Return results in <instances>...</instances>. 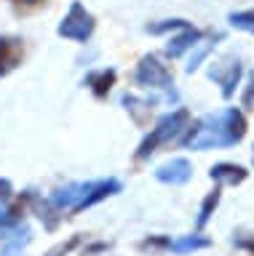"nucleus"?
<instances>
[{
	"instance_id": "nucleus-1",
	"label": "nucleus",
	"mask_w": 254,
	"mask_h": 256,
	"mask_svg": "<svg viewBox=\"0 0 254 256\" xmlns=\"http://www.w3.org/2000/svg\"><path fill=\"white\" fill-rule=\"evenodd\" d=\"M246 131H249L246 115L238 107H227L222 112H211V115H203L201 120L190 123L177 144H182L187 150H198V152L233 147V144L243 142Z\"/></svg>"
},
{
	"instance_id": "nucleus-2",
	"label": "nucleus",
	"mask_w": 254,
	"mask_h": 256,
	"mask_svg": "<svg viewBox=\"0 0 254 256\" xmlns=\"http://www.w3.org/2000/svg\"><path fill=\"white\" fill-rule=\"evenodd\" d=\"M187 126H190V110L179 107V110L166 112V115L145 134V139L139 142V147L134 150V163H145V160H150L169 142H179V136L185 134Z\"/></svg>"
},
{
	"instance_id": "nucleus-3",
	"label": "nucleus",
	"mask_w": 254,
	"mask_h": 256,
	"mask_svg": "<svg viewBox=\"0 0 254 256\" xmlns=\"http://www.w3.org/2000/svg\"><path fill=\"white\" fill-rule=\"evenodd\" d=\"M134 86L145 88V91H161L163 99L174 104L179 99L177 88H174V75L155 54H145L134 67Z\"/></svg>"
},
{
	"instance_id": "nucleus-4",
	"label": "nucleus",
	"mask_w": 254,
	"mask_h": 256,
	"mask_svg": "<svg viewBox=\"0 0 254 256\" xmlns=\"http://www.w3.org/2000/svg\"><path fill=\"white\" fill-rule=\"evenodd\" d=\"M94 32H97V19H94V14L81 3V0H73L67 8V14L62 16V22L57 24V35L83 46L91 40Z\"/></svg>"
},
{
	"instance_id": "nucleus-5",
	"label": "nucleus",
	"mask_w": 254,
	"mask_h": 256,
	"mask_svg": "<svg viewBox=\"0 0 254 256\" xmlns=\"http://www.w3.org/2000/svg\"><path fill=\"white\" fill-rule=\"evenodd\" d=\"M209 78L219 86L222 99H233V96H235V88L241 86L243 67H241V62H238L235 56H225V59H219V62H211Z\"/></svg>"
},
{
	"instance_id": "nucleus-6",
	"label": "nucleus",
	"mask_w": 254,
	"mask_h": 256,
	"mask_svg": "<svg viewBox=\"0 0 254 256\" xmlns=\"http://www.w3.org/2000/svg\"><path fill=\"white\" fill-rule=\"evenodd\" d=\"M27 214H30V190L19 192V195H14L9 200H0V235L25 224Z\"/></svg>"
},
{
	"instance_id": "nucleus-7",
	"label": "nucleus",
	"mask_w": 254,
	"mask_h": 256,
	"mask_svg": "<svg viewBox=\"0 0 254 256\" xmlns=\"http://www.w3.org/2000/svg\"><path fill=\"white\" fill-rule=\"evenodd\" d=\"M25 62V40L17 35H0V78H9Z\"/></svg>"
},
{
	"instance_id": "nucleus-8",
	"label": "nucleus",
	"mask_w": 254,
	"mask_h": 256,
	"mask_svg": "<svg viewBox=\"0 0 254 256\" xmlns=\"http://www.w3.org/2000/svg\"><path fill=\"white\" fill-rule=\"evenodd\" d=\"M121 190H123L121 179H113V176H110V179H99V182H89V190H86L83 200L75 206V211L70 214V216H78V214H83L86 208H91V206L102 203V200H107V198L118 195Z\"/></svg>"
},
{
	"instance_id": "nucleus-9",
	"label": "nucleus",
	"mask_w": 254,
	"mask_h": 256,
	"mask_svg": "<svg viewBox=\"0 0 254 256\" xmlns=\"http://www.w3.org/2000/svg\"><path fill=\"white\" fill-rule=\"evenodd\" d=\"M153 176L161 184L179 187V184H187L193 179V166H190V160H185V158H171V160H166V163L158 166L153 171Z\"/></svg>"
},
{
	"instance_id": "nucleus-10",
	"label": "nucleus",
	"mask_w": 254,
	"mask_h": 256,
	"mask_svg": "<svg viewBox=\"0 0 254 256\" xmlns=\"http://www.w3.org/2000/svg\"><path fill=\"white\" fill-rule=\"evenodd\" d=\"M86 190H89V182H70V184H65V187L54 190L49 195V200H51V206L59 208L62 214H73L75 206L83 200Z\"/></svg>"
},
{
	"instance_id": "nucleus-11",
	"label": "nucleus",
	"mask_w": 254,
	"mask_h": 256,
	"mask_svg": "<svg viewBox=\"0 0 254 256\" xmlns=\"http://www.w3.org/2000/svg\"><path fill=\"white\" fill-rule=\"evenodd\" d=\"M30 211H33L38 219H41L43 230H49V232L59 230V224L65 222V214H62L59 208H54L49 198L38 195L35 190H30Z\"/></svg>"
},
{
	"instance_id": "nucleus-12",
	"label": "nucleus",
	"mask_w": 254,
	"mask_h": 256,
	"mask_svg": "<svg viewBox=\"0 0 254 256\" xmlns=\"http://www.w3.org/2000/svg\"><path fill=\"white\" fill-rule=\"evenodd\" d=\"M121 104H123V110L129 112V118L139 128H147L150 126V118H153V112H155L158 99H142V96H137V94H123L121 96Z\"/></svg>"
},
{
	"instance_id": "nucleus-13",
	"label": "nucleus",
	"mask_w": 254,
	"mask_h": 256,
	"mask_svg": "<svg viewBox=\"0 0 254 256\" xmlns=\"http://www.w3.org/2000/svg\"><path fill=\"white\" fill-rule=\"evenodd\" d=\"M118 83V72L113 67H102V70H91L89 75L83 78V86L94 94V99H107L113 86Z\"/></svg>"
},
{
	"instance_id": "nucleus-14",
	"label": "nucleus",
	"mask_w": 254,
	"mask_h": 256,
	"mask_svg": "<svg viewBox=\"0 0 254 256\" xmlns=\"http://www.w3.org/2000/svg\"><path fill=\"white\" fill-rule=\"evenodd\" d=\"M33 243V230L30 224H19L17 230L0 235V256H22V251Z\"/></svg>"
},
{
	"instance_id": "nucleus-15",
	"label": "nucleus",
	"mask_w": 254,
	"mask_h": 256,
	"mask_svg": "<svg viewBox=\"0 0 254 256\" xmlns=\"http://www.w3.org/2000/svg\"><path fill=\"white\" fill-rule=\"evenodd\" d=\"M201 38H203V32L198 27H193V24L185 30H179L177 35L169 40V46H166V56H169V59H179L185 51H193V48L201 43Z\"/></svg>"
},
{
	"instance_id": "nucleus-16",
	"label": "nucleus",
	"mask_w": 254,
	"mask_h": 256,
	"mask_svg": "<svg viewBox=\"0 0 254 256\" xmlns=\"http://www.w3.org/2000/svg\"><path fill=\"white\" fill-rule=\"evenodd\" d=\"M246 176H249V171H246L243 166H238V163H217V166L209 168V179L217 182L219 187H222V184H227V187L243 184Z\"/></svg>"
},
{
	"instance_id": "nucleus-17",
	"label": "nucleus",
	"mask_w": 254,
	"mask_h": 256,
	"mask_svg": "<svg viewBox=\"0 0 254 256\" xmlns=\"http://www.w3.org/2000/svg\"><path fill=\"white\" fill-rule=\"evenodd\" d=\"M211 240L203 238L201 232H195V235H182L177 240H171L169 246V254H177V256H185V254H193V251H201V248H209Z\"/></svg>"
},
{
	"instance_id": "nucleus-18",
	"label": "nucleus",
	"mask_w": 254,
	"mask_h": 256,
	"mask_svg": "<svg viewBox=\"0 0 254 256\" xmlns=\"http://www.w3.org/2000/svg\"><path fill=\"white\" fill-rule=\"evenodd\" d=\"M219 200H222V187L217 184V187H214L209 195L203 198L201 208H198V219H195V230H198V232H203V227L211 222V216H214V211H217Z\"/></svg>"
},
{
	"instance_id": "nucleus-19",
	"label": "nucleus",
	"mask_w": 254,
	"mask_h": 256,
	"mask_svg": "<svg viewBox=\"0 0 254 256\" xmlns=\"http://www.w3.org/2000/svg\"><path fill=\"white\" fill-rule=\"evenodd\" d=\"M214 40H222L219 32H217V35H214L211 40H206V43H198V46L193 48V54H190V59H187V67H185V70L190 72V75H193V72H195L198 67H201V62H203L206 56H209V54L214 51V46H217Z\"/></svg>"
},
{
	"instance_id": "nucleus-20",
	"label": "nucleus",
	"mask_w": 254,
	"mask_h": 256,
	"mask_svg": "<svg viewBox=\"0 0 254 256\" xmlns=\"http://www.w3.org/2000/svg\"><path fill=\"white\" fill-rule=\"evenodd\" d=\"M169 246H171V238L166 235H147L145 240H139V251L142 254H169Z\"/></svg>"
},
{
	"instance_id": "nucleus-21",
	"label": "nucleus",
	"mask_w": 254,
	"mask_h": 256,
	"mask_svg": "<svg viewBox=\"0 0 254 256\" xmlns=\"http://www.w3.org/2000/svg\"><path fill=\"white\" fill-rule=\"evenodd\" d=\"M227 22H230V27L254 35V8H246V11H233V14L227 16Z\"/></svg>"
},
{
	"instance_id": "nucleus-22",
	"label": "nucleus",
	"mask_w": 254,
	"mask_h": 256,
	"mask_svg": "<svg viewBox=\"0 0 254 256\" xmlns=\"http://www.w3.org/2000/svg\"><path fill=\"white\" fill-rule=\"evenodd\" d=\"M83 243H86L83 235H70L67 240H59L57 246H51L49 251H46V256H70L73 251H78Z\"/></svg>"
},
{
	"instance_id": "nucleus-23",
	"label": "nucleus",
	"mask_w": 254,
	"mask_h": 256,
	"mask_svg": "<svg viewBox=\"0 0 254 256\" xmlns=\"http://www.w3.org/2000/svg\"><path fill=\"white\" fill-rule=\"evenodd\" d=\"M185 27H190V22H185V19H163V22L147 24L145 30L150 32V35H166V32H179Z\"/></svg>"
},
{
	"instance_id": "nucleus-24",
	"label": "nucleus",
	"mask_w": 254,
	"mask_h": 256,
	"mask_svg": "<svg viewBox=\"0 0 254 256\" xmlns=\"http://www.w3.org/2000/svg\"><path fill=\"white\" fill-rule=\"evenodd\" d=\"M110 248H113L110 240H91V243L81 246V256H99V254H107Z\"/></svg>"
},
{
	"instance_id": "nucleus-25",
	"label": "nucleus",
	"mask_w": 254,
	"mask_h": 256,
	"mask_svg": "<svg viewBox=\"0 0 254 256\" xmlns=\"http://www.w3.org/2000/svg\"><path fill=\"white\" fill-rule=\"evenodd\" d=\"M241 107L243 110H254V70L246 78V88L241 91Z\"/></svg>"
},
{
	"instance_id": "nucleus-26",
	"label": "nucleus",
	"mask_w": 254,
	"mask_h": 256,
	"mask_svg": "<svg viewBox=\"0 0 254 256\" xmlns=\"http://www.w3.org/2000/svg\"><path fill=\"white\" fill-rule=\"evenodd\" d=\"M9 3L22 14H30V11H38V8H46L49 0H9Z\"/></svg>"
},
{
	"instance_id": "nucleus-27",
	"label": "nucleus",
	"mask_w": 254,
	"mask_h": 256,
	"mask_svg": "<svg viewBox=\"0 0 254 256\" xmlns=\"http://www.w3.org/2000/svg\"><path fill=\"white\" fill-rule=\"evenodd\" d=\"M233 246L254 256V235H249V232H238V235L233 238Z\"/></svg>"
},
{
	"instance_id": "nucleus-28",
	"label": "nucleus",
	"mask_w": 254,
	"mask_h": 256,
	"mask_svg": "<svg viewBox=\"0 0 254 256\" xmlns=\"http://www.w3.org/2000/svg\"><path fill=\"white\" fill-rule=\"evenodd\" d=\"M14 195H17V192H14V184L9 179H0V200H9Z\"/></svg>"
},
{
	"instance_id": "nucleus-29",
	"label": "nucleus",
	"mask_w": 254,
	"mask_h": 256,
	"mask_svg": "<svg viewBox=\"0 0 254 256\" xmlns=\"http://www.w3.org/2000/svg\"><path fill=\"white\" fill-rule=\"evenodd\" d=\"M251 163H254V152H251Z\"/></svg>"
}]
</instances>
